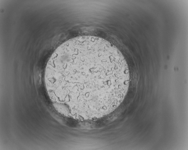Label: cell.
<instances>
[{
    "label": "cell",
    "instance_id": "1",
    "mask_svg": "<svg viewBox=\"0 0 188 150\" xmlns=\"http://www.w3.org/2000/svg\"><path fill=\"white\" fill-rule=\"evenodd\" d=\"M44 80L51 100L63 105L69 117L91 120L120 105L130 76L127 62L115 46L101 38L84 36L56 49L46 65Z\"/></svg>",
    "mask_w": 188,
    "mask_h": 150
}]
</instances>
